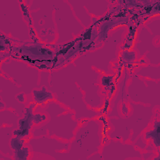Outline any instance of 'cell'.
I'll list each match as a JSON object with an SVG mask.
<instances>
[{
  "instance_id": "cell-5",
  "label": "cell",
  "mask_w": 160,
  "mask_h": 160,
  "mask_svg": "<svg viewBox=\"0 0 160 160\" xmlns=\"http://www.w3.org/2000/svg\"><path fill=\"white\" fill-rule=\"evenodd\" d=\"M49 119L48 114L45 112H35L33 117L34 126H38L46 122Z\"/></svg>"
},
{
  "instance_id": "cell-6",
  "label": "cell",
  "mask_w": 160,
  "mask_h": 160,
  "mask_svg": "<svg viewBox=\"0 0 160 160\" xmlns=\"http://www.w3.org/2000/svg\"><path fill=\"white\" fill-rule=\"evenodd\" d=\"M16 99H17L18 101H19L20 103H24L26 101V94L24 92H21L16 94Z\"/></svg>"
},
{
  "instance_id": "cell-4",
  "label": "cell",
  "mask_w": 160,
  "mask_h": 160,
  "mask_svg": "<svg viewBox=\"0 0 160 160\" xmlns=\"http://www.w3.org/2000/svg\"><path fill=\"white\" fill-rule=\"evenodd\" d=\"M28 139L25 138H20L16 136H12L9 142V146L12 151L22 148L28 142Z\"/></svg>"
},
{
  "instance_id": "cell-1",
  "label": "cell",
  "mask_w": 160,
  "mask_h": 160,
  "mask_svg": "<svg viewBox=\"0 0 160 160\" xmlns=\"http://www.w3.org/2000/svg\"><path fill=\"white\" fill-rule=\"evenodd\" d=\"M32 102H34L36 106H44L48 102L54 101L55 96L54 94L48 90L46 86H42L40 89L34 88L32 91Z\"/></svg>"
},
{
  "instance_id": "cell-2",
  "label": "cell",
  "mask_w": 160,
  "mask_h": 160,
  "mask_svg": "<svg viewBox=\"0 0 160 160\" xmlns=\"http://www.w3.org/2000/svg\"><path fill=\"white\" fill-rule=\"evenodd\" d=\"M159 126H160V122L159 119L156 118L154 121L153 125H152V129L150 130H148L144 133V138L146 140H149L151 141L156 148H158V150L159 151V136H160V132H159Z\"/></svg>"
},
{
  "instance_id": "cell-3",
  "label": "cell",
  "mask_w": 160,
  "mask_h": 160,
  "mask_svg": "<svg viewBox=\"0 0 160 160\" xmlns=\"http://www.w3.org/2000/svg\"><path fill=\"white\" fill-rule=\"evenodd\" d=\"M32 152L30 146L26 144L22 148L13 151L12 158L15 160H28L31 159Z\"/></svg>"
}]
</instances>
